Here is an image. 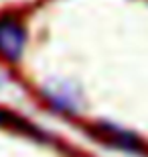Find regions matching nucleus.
Segmentation results:
<instances>
[{"label":"nucleus","instance_id":"obj_1","mask_svg":"<svg viewBox=\"0 0 148 157\" xmlns=\"http://www.w3.org/2000/svg\"><path fill=\"white\" fill-rule=\"evenodd\" d=\"M31 41L29 21L20 10H0V61L4 65H18L27 55Z\"/></svg>","mask_w":148,"mask_h":157},{"label":"nucleus","instance_id":"obj_2","mask_svg":"<svg viewBox=\"0 0 148 157\" xmlns=\"http://www.w3.org/2000/svg\"><path fill=\"white\" fill-rule=\"evenodd\" d=\"M41 102L61 117H75L81 110V94L75 84L65 80H47L39 86Z\"/></svg>","mask_w":148,"mask_h":157},{"label":"nucleus","instance_id":"obj_3","mask_svg":"<svg viewBox=\"0 0 148 157\" xmlns=\"http://www.w3.org/2000/svg\"><path fill=\"white\" fill-rule=\"evenodd\" d=\"M91 133H93L96 139L103 141V143H108L112 147H118L122 151H140L142 149L136 135L122 127H116L112 122H96L91 127Z\"/></svg>","mask_w":148,"mask_h":157},{"label":"nucleus","instance_id":"obj_4","mask_svg":"<svg viewBox=\"0 0 148 157\" xmlns=\"http://www.w3.org/2000/svg\"><path fill=\"white\" fill-rule=\"evenodd\" d=\"M0 128H10L14 133H23L24 137H31L34 141H49L47 131H43L34 122L18 117L16 112L8 110V108H2V106H0Z\"/></svg>","mask_w":148,"mask_h":157},{"label":"nucleus","instance_id":"obj_5","mask_svg":"<svg viewBox=\"0 0 148 157\" xmlns=\"http://www.w3.org/2000/svg\"><path fill=\"white\" fill-rule=\"evenodd\" d=\"M8 84H10V76H8V71H6L4 63L0 61V90H4Z\"/></svg>","mask_w":148,"mask_h":157}]
</instances>
